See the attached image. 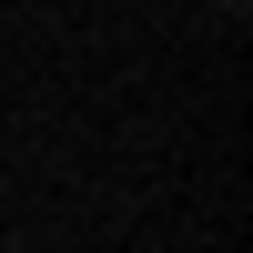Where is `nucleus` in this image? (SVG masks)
I'll return each instance as SVG.
<instances>
[{
    "instance_id": "nucleus-1",
    "label": "nucleus",
    "mask_w": 253,
    "mask_h": 253,
    "mask_svg": "<svg viewBox=\"0 0 253 253\" xmlns=\"http://www.w3.org/2000/svg\"><path fill=\"white\" fill-rule=\"evenodd\" d=\"M213 10H243V0H213Z\"/></svg>"
}]
</instances>
